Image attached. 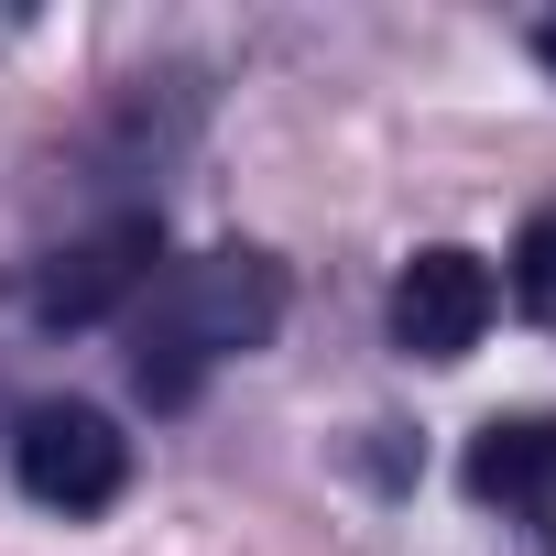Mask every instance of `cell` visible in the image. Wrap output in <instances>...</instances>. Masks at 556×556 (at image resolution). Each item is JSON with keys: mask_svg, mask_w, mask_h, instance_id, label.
<instances>
[{"mask_svg": "<svg viewBox=\"0 0 556 556\" xmlns=\"http://www.w3.org/2000/svg\"><path fill=\"white\" fill-rule=\"evenodd\" d=\"M273 328H285V262L251 251V240H218V251H197V262H175V273L142 285V306H131V382H142V404L175 415V404L207 393V371L251 361Z\"/></svg>", "mask_w": 556, "mask_h": 556, "instance_id": "cell-1", "label": "cell"}, {"mask_svg": "<svg viewBox=\"0 0 556 556\" xmlns=\"http://www.w3.org/2000/svg\"><path fill=\"white\" fill-rule=\"evenodd\" d=\"M153 262H164V218L153 207H121V218H99V229H77L66 251L34 262L23 306H34V328H99V317L142 306Z\"/></svg>", "mask_w": 556, "mask_h": 556, "instance_id": "cell-2", "label": "cell"}, {"mask_svg": "<svg viewBox=\"0 0 556 556\" xmlns=\"http://www.w3.org/2000/svg\"><path fill=\"white\" fill-rule=\"evenodd\" d=\"M12 480L45 502V513H110L121 480H131V437L99 415V404H34L12 426Z\"/></svg>", "mask_w": 556, "mask_h": 556, "instance_id": "cell-3", "label": "cell"}, {"mask_svg": "<svg viewBox=\"0 0 556 556\" xmlns=\"http://www.w3.org/2000/svg\"><path fill=\"white\" fill-rule=\"evenodd\" d=\"M491 306H502L491 262L458 251V240H426V251L393 273V350H415V361H469L480 328H491Z\"/></svg>", "mask_w": 556, "mask_h": 556, "instance_id": "cell-4", "label": "cell"}, {"mask_svg": "<svg viewBox=\"0 0 556 556\" xmlns=\"http://www.w3.org/2000/svg\"><path fill=\"white\" fill-rule=\"evenodd\" d=\"M458 469L491 513H556V415H491Z\"/></svg>", "mask_w": 556, "mask_h": 556, "instance_id": "cell-5", "label": "cell"}, {"mask_svg": "<svg viewBox=\"0 0 556 556\" xmlns=\"http://www.w3.org/2000/svg\"><path fill=\"white\" fill-rule=\"evenodd\" d=\"M513 306H523L534 328H556V207L523 218V240H513Z\"/></svg>", "mask_w": 556, "mask_h": 556, "instance_id": "cell-6", "label": "cell"}, {"mask_svg": "<svg viewBox=\"0 0 556 556\" xmlns=\"http://www.w3.org/2000/svg\"><path fill=\"white\" fill-rule=\"evenodd\" d=\"M534 55H545V66H556V12H545V23H534Z\"/></svg>", "mask_w": 556, "mask_h": 556, "instance_id": "cell-7", "label": "cell"}]
</instances>
